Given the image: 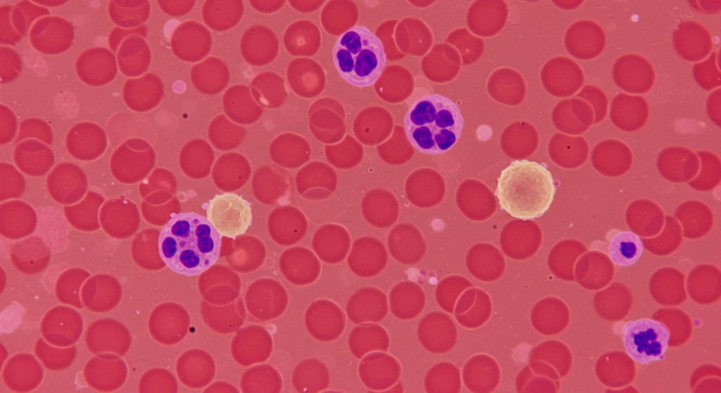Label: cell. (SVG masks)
Instances as JSON below:
<instances>
[{"label": "cell", "mask_w": 721, "mask_h": 393, "mask_svg": "<svg viewBox=\"0 0 721 393\" xmlns=\"http://www.w3.org/2000/svg\"><path fill=\"white\" fill-rule=\"evenodd\" d=\"M165 264L183 275H199L218 259L221 235L206 217L194 212L174 214L158 237Z\"/></svg>", "instance_id": "obj_1"}, {"label": "cell", "mask_w": 721, "mask_h": 393, "mask_svg": "<svg viewBox=\"0 0 721 393\" xmlns=\"http://www.w3.org/2000/svg\"><path fill=\"white\" fill-rule=\"evenodd\" d=\"M556 192L544 163L515 160L504 168L495 192L501 209L522 220L539 218L549 208Z\"/></svg>", "instance_id": "obj_2"}, {"label": "cell", "mask_w": 721, "mask_h": 393, "mask_svg": "<svg viewBox=\"0 0 721 393\" xmlns=\"http://www.w3.org/2000/svg\"><path fill=\"white\" fill-rule=\"evenodd\" d=\"M404 130L409 142L420 152L439 155L458 141L464 120L458 105L439 94L425 95L415 101L404 117Z\"/></svg>", "instance_id": "obj_3"}, {"label": "cell", "mask_w": 721, "mask_h": 393, "mask_svg": "<svg viewBox=\"0 0 721 393\" xmlns=\"http://www.w3.org/2000/svg\"><path fill=\"white\" fill-rule=\"evenodd\" d=\"M332 58L339 75L357 87L373 85L383 72L386 54L382 41L368 28L356 25L342 33Z\"/></svg>", "instance_id": "obj_4"}, {"label": "cell", "mask_w": 721, "mask_h": 393, "mask_svg": "<svg viewBox=\"0 0 721 393\" xmlns=\"http://www.w3.org/2000/svg\"><path fill=\"white\" fill-rule=\"evenodd\" d=\"M622 332L625 350L634 361L648 364L664 359L670 332L663 323L651 318L630 320Z\"/></svg>", "instance_id": "obj_5"}, {"label": "cell", "mask_w": 721, "mask_h": 393, "mask_svg": "<svg viewBox=\"0 0 721 393\" xmlns=\"http://www.w3.org/2000/svg\"><path fill=\"white\" fill-rule=\"evenodd\" d=\"M205 209L207 219L221 237L234 238L243 235L252 223L250 202L235 193L215 194Z\"/></svg>", "instance_id": "obj_6"}, {"label": "cell", "mask_w": 721, "mask_h": 393, "mask_svg": "<svg viewBox=\"0 0 721 393\" xmlns=\"http://www.w3.org/2000/svg\"><path fill=\"white\" fill-rule=\"evenodd\" d=\"M170 44L177 58L187 63H199L209 54L212 36L210 30L202 23L187 20L174 29Z\"/></svg>", "instance_id": "obj_7"}, {"label": "cell", "mask_w": 721, "mask_h": 393, "mask_svg": "<svg viewBox=\"0 0 721 393\" xmlns=\"http://www.w3.org/2000/svg\"><path fill=\"white\" fill-rule=\"evenodd\" d=\"M239 49L246 63L259 67L273 61L278 53L279 42L270 27L258 24L249 27L244 32Z\"/></svg>", "instance_id": "obj_8"}, {"label": "cell", "mask_w": 721, "mask_h": 393, "mask_svg": "<svg viewBox=\"0 0 721 393\" xmlns=\"http://www.w3.org/2000/svg\"><path fill=\"white\" fill-rule=\"evenodd\" d=\"M323 309L318 310L313 303L309 308L316 316L308 311L306 313L307 329L313 337L320 341L330 342L339 337L345 325V316L341 308L334 302L322 299Z\"/></svg>", "instance_id": "obj_9"}, {"label": "cell", "mask_w": 721, "mask_h": 393, "mask_svg": "<svg viewBox=\"0 0 721 393\" xmlns=\"http://www.w3.org/2000/svg\"><path fill=\"white\" fill-rule=\"evenodd\" d=\"M190 78L193 86L206 95H216L227 86L230 74L228 66L220 58L208 56L192 66Z\"/></svg>", "instance_id": "obj_10"}, {"label": "cell", "mask_w": 721, "mask_h": 393, "mask_svg": "<svg viewBox=\"0 0 721 393\" xmlns=\"http://www.w3.org/2000/svg\"><path fill=\"white\" fill-rule=\"evenodd\" d=\"M346 308L349 318L354 323L380 321L387 314L388 304L386 295L375 287H363L355 292L349 299Z\"/></svg>", "instance_id": "obj_11"}, {"label": "cell", "mask_w": 721, "mask_h": 393, "mask_svg": "<svg viewBox=\"0 0 721 393\" xmlns=\"http://www.w3.org/2000/svg\"><path fill=\"white\" fill-rule=\"evenodd\" d=\"M222 106L230 118L244 124L255 122L263 113V107L253 98L250 87L243 84H237L226 89L222 96Z\"/></svg>", "instance_id": "obj_12"}, {"label": "cell", "mask_w": 721, "mask_h": 393, "mask_svg": "<svg viewBox=\"0 0 721 393\" xmlns=\"http://www.w3.org/2000/svg\"><path fill=\"white\" fill-rule=\"evenodd\" d=\"M244 11L242 0H207L201 8V16L211 30L224 32L235 27Z\"/></svg>", "instance_id": "obj_13"}, {"label": "cell", "mask_w": 721, "mask_h": 393, "mask_svg": "<svg viewBox=\"0 0 721 393\" xmlns=\"http://www.w3.org/2000/svg\"><path fill=\"white\" fill-rule=\"evenodd\" d=\"M251 94L256 102L263 108H275L284 99V89L282 77L271 71H264L253 77L250 83Z\"/></svg>", "instance_id": "obj_14"}, {"label": "cell", "mask_w": 721, "mask_h": 393, "mask_svg": "<svg viewBox=\"0 0 721 393\" xmlns=\"http://www.w3.org/2000/svg\"><path fill=\"white\" fill-rule=\"evenodd\" d=\"M644 251L641 238L630 231L615 234L610 240L608 252L611 261L620 266L634 265Z\"/></svg>", "instance_id": "obj_15"}, {"label": "cell", "mask_w": 721, "mask_h": 393, "mask_svg": "<svg viewBox=\"0 0 721 393\" xmlns=\"http://www.w3.org/2000/svg\"><path fill=\"white\" fill-rule=\"evenodd\" d=\"M380 353V361H376L375 354H370L365 358L371 363H370L365 358L363 361L360 363L365 366L371 368L372 372L371 374L360 376V378L365 380L369 376L372 375V378L368 380L365 383V386L370 389H386L388 387L391 386L395 382L390 378H388L389 375L399 379L401 374V366L396 361V359L387 354Z\"/></svg>", "instance_id": "obj_16"}, {"label": "cell", "mask_w": 721, "mask_h": 393, "mask_svg": "<svg viewBox=\"0 0 721 393\" xmlns=\"http://www.w3.org/2000/svg\"><path fill=\"white\" fill-rule=\"evenodd\" d=\"M195 3L194 0L158 1L160 8L164 13L175 17L182 16L190 12Z\"/></svg>", "instance_id": "obj_17"}, {"label": "cell", "mask_w": 721, "mask_h": 393, "mask_svg": "<svg viewBox=\"0 0 721 393\" xmlns=\"http://www.w3.org/2000/svg\"><path fill=\"white\" fill-rule=\"evenodd\" d=\"M249 2L255 10L263 13L275 12L283 4V1L270 0H251Z\"/></svg>", "instance_id": "obj_18"}]
</instances>
